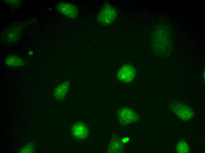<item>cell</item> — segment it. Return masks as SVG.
<instances>
[{"label": "cell", "instance_id": "7", "mask_svg": "<svg viewBox=\"0 0 205 153\" xmlns=\"http://www.w3.org/2000/svg\"><path fill=\"white\" fill-rule=\"evenodd\" d=\"M176 149L179 153H187L190 150V148L188 144L185 141L181 140L177 143Z\"/></svg>", "mask_w": 205, "mask_h": 153}, {"label": "cell", "instance_id": "1", "mask_svg": "<svg viewBox=\"0 0 205 153\" xmlns=\"http://www.w3.org/2000/svg\"><path fill=\"white\" fill-rule=\"evenodd\" d=\"M29 22L28 21L13 24L9 27L3 35V41L9 44L17 42L21 36L24 28Z\"/></svg>", "mask_w": 205, "mask_h": 153}, {"label": "cell", "instance_id": "4", "mask_svg": "<svg viewBox=\"0 0 205 153\" xmlns=\"http://www.w3.org/2000/svg\"><path fill=\"white\" fill-rule=\"evenodd\" d=\"M56 8L61 14L72 19L76 18L78 13V10L74 4L69 2H59L57 4Z\"/></svg>", "mask_w": 205, "mask_h": 153}, {"label": "cell", "instance_id": "10", "mask_svg": "<svg viewBox=\"0 0 205 153\" xmlns=\"http://www.w3.org/2000/svg\"><path fill=\"white\" fill-rule=\"evenodd\" d=\"M29 55H33V52L32 51H29Z\"/></svg>", "mask_w": 205, "mask_h": 153}, {"label": "cell", "instance_id": "8", "mask_svg": "<svg viewBox=\"0 0 205 153\" xmlns=\"http://www.w3.org/2000/svg\"><path fill=\"white\" fill-rule=\"evenodd\" d=\"M66 84L65 83H63L60 85L59 86L56 90L55 92V96H58V98H60V96H63V94L65 92V90L66 89V86H65Z\"/></svg>", "mask_w": 205, "mask_h": 153}, {"label": "cell", "instance_id": "9", "mask_svg": "<svg viewBox=\"0 0 205 153\" xmlns=\"http://www.w3.org/2000/svg\"><path fill=\"white\" fill-rule=\"evenodd\" d=\"M6 3L10 7L17 8L20 6L22 2L20 0H5Z\"/></svg>", "mask_w": 205, "mask_h": 153}, {"label": "cell", "instance_id": "2", "mask_svg": "<svg viewBox=\"0 0 205 153\" xmlns=\"http://www.w3.org/2000/svg\"><path fill=\"white\" fill-rule=\"evenodd\" d=\"M170 108L173 113L183 121L190 120L194 116V112L192 109L182 102H173L171 104Z\"/></svg>", "mask_w": 205, "mask_h": 153}, {"label": "cell", "instance_id": "5", "mask_svg": "<svg viewBox=\"0 0 205 153\" xmlns=\"http://www.w3.org/2000/svg\"><path fill=\"white\" fill-rule=\"evenodd\" d=\"M134 74L135 70L133 68L130 66L126 65L119 70L118 76L121 81L129 82L132 80Z\"/></svg>", "mask_w": 205, "mask_h": 153}, {"label": "cell", "instance_id": "3", "mask_svg": "<svg viewBox=\"0 0 205 153\" xmlns=\"http://www.w3.org/2000/svg\"><path fill=\"white\" fill-rule=\"evenodd\" d=\"M116 12L114 8L110 5L104 6L97 16L98 20L101 24L105 25L111 23L114 20Z\"/></svg>", "mask_w": 205, "mask_h": 153}, {"label": "cell", "instance_id": "6", "mask_svg": "<svg viewBox=\"0 0 205 153\" xmlns=\"http://www.w3.org/2000/svg\"><path fill=\"white\" fill-rule=\"evenodd\" d=\"M5 63L8 66L13 67H22L26 64V62L24 59L15 55H10L7 56L5 60Z\"/></svg>", "mask_w": 205, "mask_h": 153}]
</instances>
